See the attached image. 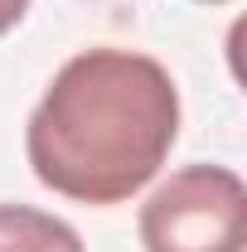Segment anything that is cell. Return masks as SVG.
<instances>
[{
  "label": "cell",
  "mask_w": 247,
  "mask_h": 252,
  "mask_svg": "<svg viewBox=\"0 0 247 252\" xmlns=\"http://www.w3.org/2000/svg\"><path fill=\"white\" fill-rule=\"evenodd\" d=\"M199 5H228V0H199Z\"/></svg>",
  "instance_id": "cell-5"
},
{
  "label": "cell",
  "mask_w": 247,
  "mask_h": 252,
  "mask_svg": "<svg viewBox=\"0 0 247 252\" xmlns=\"http://www.w3.org/2000/svg\"><path fill=\"white\" fill-rule=\"evenodd\" d=\"M0 252H88L78 228L63 219L30 209V204H0Z\"/></svg>",
  "instance_id": "cell-3"
},
{
  "label": "cell",
  "mask_w": 247,
  "mask_h": 252,
  "mask_svg": "<svg viewBox=\"0 0 247 252\" xmlns=\"http://www.w3.org/2000/svg\"><path fill=\"white\" fill-rule=\"evenodd\" d=\"M180 88L136 49H83L54 73L25 126V156L44 189L73 204H126L170 160Z\"/></svg>",
  "instance_id": "cell-1"
},
{
  "label": "cell",
  "mask_w": 247,
  "mask_h": 252,
  "mask_svg": "<svg viewBox=\"0 0 247 252\" xmlns=\"http://www.w3.org/2000/svg\"><path fill=\"white\" fill-rule=\"evenodd\" d=\"M25 10H30V0H0V34H10L20 20H25Z\"/></svg>",
  "instance_id": "cell-4"
},
{
  "label": "cell",
  "mask_w": 247,
  "mask_h": 252,
  "mask_svg": "<svg viewBox=\"0 0 247 252\" xmlns=\"http://www.w3.org/2000/svg\"><path fill=\"white\" fill-rule=\"evenodd\" d=\"M247 189L228 165H185L141 204L146 252H243Z\"/></svg>",
  "instance_id": "cell-2"
}]
</instances>
